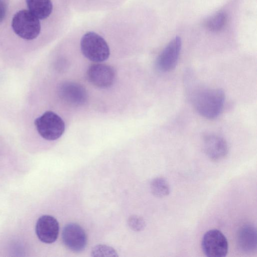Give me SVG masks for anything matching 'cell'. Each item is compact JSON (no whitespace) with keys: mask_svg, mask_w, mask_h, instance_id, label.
Here are the masks:
<instances>
[{"mask_svg":"<svg viewBox=\"0 0 257 257\" xmlns=\"http://www.w3.org/2000/svg\"><path fill=\"white\" fill-rule=\"evenodd\" d=\"M184 84L188 98L200 115L207 119H214L220 114L225 100L222 89L205 87L190 71L185 74Z\"/></svg>","mask_w":257,"mask_h":257,"instance_id":"obj_1","label":"cell"},{"mask_svg":"<svg viewBox=\"0 0 257 257\" xmlns=\"http://www.w3.org/2000/svg\"><path fill=\"white\" fill-rule=\"evenodd\" d=\"M80 48L83 55L94 62L104 61L110 55L109 48L105 40L93 32H87L82 36Z\"/></svg>","mask_w":257,"mask_h":257,"instance_id":"obj_2","label":"cell"},{"mask_svg":"<svg viewBox=\"0 0 257 257\" xmlns=\"http://www.w3.org/2000/svg\"><path fill=\"white\" fill-rule=\"evenodd\" d=\"M12 27L16 34L27 40L36 38L41 31L39 19L27 10L19 11L14 15Z\"/></svg>","mask_w":257,"mask_h":257,"instance_id":"obj_3","label":"cell"},{"mask_svg":"<svg viewBox=\"0 0 257 257\" xmlns=\"http://www.w3.org/2000/svg\"><path fill=\"white\" fill-rule=\"evenodd\" d=\"M39 135L44 139L54 141L59 139L65 131V123L58 114L47 111L35 120Z\"/></svg>","mask_w":257,"mask_h":257,"instance_id":"obj_4","label":"cell"},{"mask_svg":"<svg viewBox=\"0 0 257 257\" xmlns=\"http://www.w3.org/2000/svg\"><path fill=\"white\" fill-rule=\"evenodd\" d=\"M202 248L208 257H224L226 255L228 244L225 235L217 229H211L204 234Z\"/></svg>","mask_w":257,"mask_h":257,"instance_id":"obj_5","label":"cell"},{"mask_svg":"<svg viewBox=\"0 0 257 257\" xmlns=\"http://www.w3.org/2000/svg\"><path fill=\"white\" fill-rule=\"evenodd\" d=\"M115 72L110 66L104 64H93L87 71L88 81L94 86L102 89L110 87L115 79Z\"/></svg>","mask_w":257,"mask_h":257,"instance_id":"obj_6","label":"cell"},{"mask_svg":"<svg viewBox=\"0 0 257 257\" xmlns=\"http://www.w3.org/2000/svg\"><path fill=\"white\" fill-rule=\"evenodd\" d=\"M58 95L64 102L73 106H82L88 99L85 88L79 83L71 81H65L60 84Z\"/></svg>","mask_w":257,"mask_h":257,"instance_id":"obj_7","label":"cell"},{"mask_svg":"<svg viewBox=\"0 0 257 257\" xmlns=\"http://www.w3.org/2000/svg\"><path fill=\"white\" fill-rule=\"evenodd\" d=\"M181 48V40L176 37L172 40L158 56L156 66L161 72H168L176 66Z\"/></svg>","mask_w":257,"mask_h":257,"instance_id":"obj_8","label":"cell"},{"mask_svg":"<svg viewBox=\"0 0 257 257\" xmlns=\"http://www.w3.org/2000/svg\"><path fill=\"white\" fill-rule=\"evenodd\" d=\"M62 238L66 247L75 252L81 251L87 244V236L84 230L75 223H69L64 226Z\"/></svg>","mask_w":257,"mask_h":257,"instance_id":"obj_9","label":"cell"},{"mask_svg":"<svg viewBox=\"0 0 257 257\" xmlns=\"http://www.w3.org/2000/svg\"><path fill=\"white\" fill-rule=\"evenodd\" d=\"M203 146L205 154L213 161L223 159L228 154L227 142L222 137L215 134L205 135L203 138Z\"/></svg>","mask_w":257,"mask_h":257,"instance_id":"obj_10","label":"cell"},{"mask_svg":"<svg viewBox=\"0 0 257 257\" xmlns=\"http://www.w3.org/2000/svg\"><path fill=\"white\" fill-rule=\"evenodd\" d=\"M59 226L57 220L49 215L39 218L36 224V233L40 241L52 243L56 241L59 234Z\"/></svg>","mask_w":257,"mask_h":257,"instance_id":"obj_11","label":"cell"},{"mask_svg":"<svg viewBox=\"0 0 257 257\" xmlns=\"http://www.w3.org/2000/svg\"><path fill=\"white\" fill-rule=\"evenodd\" d=\"M255 227L246 224L238 230L236 237L238 248L244 253H252L256 250L257 237Z\"/></svg>","mask_w":257,"mask_h":257,"instance_id":"obj_12","label":"cell"},{"mask_svg":"<svg viewBox=\"0 0 257 257\" xmlns=\"http://www.w3.org/2000/svg\"><path fill=\"white\" fill-rule=\"evenodd\" d=\"M26 2L29 11L39 19L47 18L52 12L51 0H26Z\"/></svg>","mask_w":257,"mask_h":257,"instance_id":"obj_13","label":"cell"},{"mask_svg":"<svg viewBox=\"0 0 257 257\" xmlns=\"http://www.w3.org/2000/svg\"><path fill=\"white\" fill-rule=\"evenodd\" d=\"M151 192L157 197H163L168 195L170 188L167 181L163 178L157 177L154 179L150 185Z\"/></svg>","mask_w":257,"mask_h":257,"instance_id":"obj_14","label":"cell"},{"mask_svg":"<svg viewBox=\"0 0 257 257\" xmlns=\"http://www.w3.org/2000/svg\"><path fill=\"white\" fill-rule=\"evenodd\" d=\"M226 21V14L219 12L209 18L205 23V26L211 31L217 32L224 28Z\"/></svg>","mask_w":257,"mask_h":257,"instance_id":"obj_15","label":"cell"},{"mask_svg":"<svg viewBox=\"0 0 257 257\" xmlns=\"http://www.w3.org/2000/svg\"><path fill=\"white\" fill-rule=\"evenodd\" d=\"M91 255L93 256H117L115 250L110 246L105 244H98L92 248Z\"/></svg>","mask_w":257,"mask_h":257,"instance_id":"obj_16","label":"cell"},{"mask_svg":"<svg viewBox=\"0 0 257 257\" xmlns=\"http://www.w3.org/2000/svg\"><path fill=\"white\" fill-rule=\"evenodd\" d=\"M128 224L135 231H141L145 227V222L143 218L137 215H133L129 218Z\"/></svg>","mask_w":257,"mask_h":257,"instance_id":"obj_17","label":"cell"},{"mask_svg":"<svg viewBox=\"0 0 257 257\" xmlns=\"http://www.w3.org/2000/svg\"><path fill=\"white\" fill-rule=\"evenodd\" d=\"M7 11V5L5 0H0V24L5 18Z\"/></svg>","mask_w":257,"mask_h":257,"instance_id":"obj_18","label":"cell"}]
</instances>
